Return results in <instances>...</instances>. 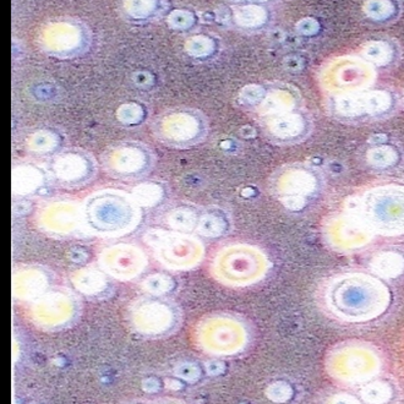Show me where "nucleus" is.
<instances>
[{"instance_id": "nucleus-6", "label": "nucleus", "mask_w": 404, "mask_h": 404, "mask_svg": "<svg viewBox=\"0 0 404 404\" xmlns=\"http://www.w3.org/2000/svg\"><path fill=\"white\" fill-rule=\"evenodd\" d=\"M195 340L206 353L230 357L243 352L248 346L249 331L241 320L234 316L211 315L198 324Z\"/></svg>"}, {"instance_id": "nucleus-3", "label": "nucleus", "mask_w": 404, "mask_h": 404, "mask_svg": "<svg viewBox=\"0 0 404 404\" xmlns=\"http://www.w3.org/2000/svg\"><path fill=\"white\" fill-rule=\"evenodd\" d=\"M349 212L358 216L372 233L404 235V185L381 184L366 189Z\"/></svg>"}, {"instance_id": "nucleus-34", "label": "nucleus", "mask_w": 404, "mask_h": 404, "mask_svg": "<svg viewBox=\"0 0 404 404\" xmlns=\"http://www.w3.org/2000/svg\"><path fill=\"white\" fill-rule=\"evenodd\" d=\"M157 8V0H124V10L134 19H146Z\"/></svg>"}, {"instance_id": "nucleus-5", "label": "nucleus", "mask_w": 404, "mask_h": 404, "mask_svg": "<svg viewBox=\"0 0 404 404\" xmlns=\"http://www.w3.org/2000/svg\"><path fill=\"white\" fill-rule=\"evenodd\" d=\"M382 360L374 346L360 341L337 344L326 357V371L348 385L366 383L381 370Z\"/></svg>"}, {"instance_id": "nucleus-45", "label": "nucleus", "mask_w": 404, "mask_h": 404, "mask_svg": "<svg viewBox=\"0 0 404 404\" xmlns=\"http://www.w3.org/2000/svg\"><path fill=\"white\" fill-rule=\"evenodd\" d=\"M158 404H179V403H177V402H171V403H169V402H165V403H158Z\"/></svg>"}, {"instance_id": "nucleus-36", "label": "nucleus", "mask_w": 404, "mask_h": 404, "mask_svg": "<svg viewBox=\"0 0 404 404\" xmlns=\"http://www.w3.org/2000/svg\"><path fill=\"white\" fill-rule=\"evenodd\" d=\"M167 23L171 29L184 31V29H190L194 25V14L184 9H177L168 15Z\"/></svg>"}, {"instance_id": "nucleus-14", "label": "nucleus", "mask_w": 404, "mask_h": 404, "mask_svg": "<svg viewBox=\"0 0 404 404\" xmlns=\"http://www.w3.org/2000/svg\"><path fill=\"white\" fill-rule=\"evenodd\" d=\"M374 233L352 212L331 217L324 224V238L335 250L343 252L363 249L370 244Z\"/></svg>"}, {"instance_id": "nucleus-29", "label": "nucleus", "mask_w": 404, "mask_h": 404, "mask_svg": "<svg viewBox=\"0 0 404 404\" xmlns=\"http://www.w3.org/2000/svg\"><path fill=\"white\" fill-rule=\"evenodd\" d=\"M58 141H59V137L54 132L40 130L34 132L27 139V147L29 151L36 154H51L57 148Z\"/></svg>"}, {"instance_id": "nucleus-8", "label": "nucleus", "mask_w": 404, "mask_h": 404, "mask_svg": "<svg viewBox=\"0 0 404 404\" xmlns=\"http://www.w3.org/2000/svg\"><path fill=\"white\" fill-rule=\"evenodd\" d=\"M128 319L132 330L146 337L171 333L179 322V311L173 302L158 296L140 298L131 304Z\"/></svg>"}, {"instance_id": "nucleus-21", "label": "nucleus", "mask_w": 404, "mask_h": 404, "mask_svg": "<svg viewBox=\"0 0 404 404\" xmlns=\"http://www.w3.org/2000/svg\"><path fill=\"white\" fill-rule=\"evenodd\" d=\"M108 274L96 268H84L73 276V285L85 296H98L109 287Z\"/></svg>"}, {"instance_id": "nucleus-25", "label": "nucleus", "mask_w": 404, "mask_h": 404, "mask_svg": "<svg viewBox=\"0 0 404 404\" xmlns=\"http://www.w3.org/2000/svg\"><path fill=\"white\" fill-rule=\"evenodd\" d=\"M234 20L245 29H257L268 20V12L255 4L239 6L234 10Z\"/></svg>"}, {"instance_id": "nucleus-9", "label": "nucleus", "mask_w": 404, "mask_h": 404, "mask_svg": "<svg viewBox=\"0 0 404 404\" xmlns=\"http://www.w3.org/2000/svg\"><path fill=\"white\" fill-rule=\"evenodd\" d=\"M154 152L141 143L124 141L114 143L102 156L104 171L110 177L136 180L145 177L154 167Z\"/></svg>"}, {"instance_id": "nucleus-40", "label": "nucleus", "mask_w": 404, "mask_h": 404, "mask_svg": "<svg viewBox=\"0 0 404 404\" xmlns=\"http://www.w3.org/2000/svg\"><path fill=\"white\" fill-rule=\"evenodd\" d=\"M296 29L298 34L302 36H315L320 31V23L313 17H304L296 25Z\"/></svg>"}, {"instance_id": "nucleus-24", "label": "nucleus", "mask_w": 404, "mask_h": 404, "mask_svg": "<svg viewBox=\"0 0 404 404\" xmlns=\"http://www.w3.org/2000/svg\"><path fill=\"white\" fill-rule=\"evenodd\" d=\"M199 212L189 207H178L165 217V223L179 233H191L196 230L199 222Z\"/></svg>"}, {"instance_id": "nucleus-7", "label": "nucleus", "mask_w": 404, "mask_h": 404, "mask_svg": "<svg viewBox=\"0 0 404 404\" xmlns=\"http://www.w3.org/2000/svg\"><path fill=\"white\" fill-rule=\"evenodd\" d=\"M147 243L160 263L173 271H189L196 268L205 251L199 239L179 232L154 230L148 234Z\"/></svg>"}, {"instance_id": "nucleus-1", "label": "nucleus", "mask_w": 404, "mask_h": 404, "mask_svg": "<svg viewBox=\"0 0 404 404\" xmlns=\"http://www.w3.org/2000/svg\"><path fill=\"white\" fill-rule=\"evenodd\" d=\"M391 292L381 279L365 272L336 274L324 289L329 313L350 324L379 319L391 304Z\"/></svg>"}, {"instance_id": "nucleus-37", "label": "nucleus", "mask_w": 404, "mask_h": 404, "mask_svg": "<svg viewBox=\"0 0 404 404\" xmlns=\"http://www.w3.org/2000/svg\"><path fill=\"white\" fill-rule=\"evenodd\" d=\"M268 399L276 403H285L293 396V390L287 382H274L266 390Z\"/></svg>"}, {"instance_id": "nucleus-26", "label": "nucleus", "mask_w": 404, "mask_h": 404, "mask_svg": "<svg viewBox=\"0 0 404 404\" xmlns=\"http://www.w3.org/2000/svg\"><path fill=\"white\" fill-rule=\"evenodd\" d=\"M393 388L386 381L377 380L365 383L360 397L368 404H388L393 397Z\"/></svg>"}, {"instance_id": "nucleus-15", "label": "nucleus", "mask_w": 404, "mask_h": 404, "mask_svg": "<svg viewBox=\"0 0 404 404\" xmlns=\"http://www.w3.org/2000/svg\"><path fill=\"white\" fill-rule=\"evenodd\" d=\"M99 266L106 274L119 281H132L147 266V257L136 245H110L99 254Z\"/></svg>"}, {"instance_id": "nucleus-16", "label": "nucleus", "mask_w": 404, "mask_h": 404, "mask_svg": "<svg viewBox=\"0 0 404 404\" xmlns=\"http://www.w3.org/2000/svg\"><path fill=\"white\" fill-rule=\"evenodd\" d=\"M392 104V96L388 91L349 92L337 95L333 113L344 119H358L388 113Z\"/></svg>"}, {"instance_id": "nucleus-10", "label": "nucleus", "mask_w": 404, "mask_h": 404, "mask_svg": "<svg viewBox=\"0 0 404 404\" xmlns=\"http://www.w3.org/2000/svg\"><path fill=\"white\" fill-rule=\"evenodd\" d=\"M205 120L188 110L173 112L154 123V134L157 140L171 147H190L201 143L206 136Z\"/></svg>"}, {"instance_id": "nucleus-31", "label": "nucleus", "mask_w": 404, "mask_h": 404, "mask_svg": "<svg viewBox=\"0 0 404 404\" xmlns=\"http://www.w3.org/2000/svg\"><path fill=\"white\" fill-rule=\"evenodd\" d=\"M184 48L190 57L206 58L215 51V42L207 36L196 34L187 40Z\"/></svg>"}, {"instance_id": "nucleus-39", "label": "nucleus", "mask_w": 404, "mask_h": 404, "mask_svg": "<svg viewBox=\"0 0 404 404\" xmlns=\"http://www.w3.org/2000/svg\"><path fill=\"white\" fill-rule=\"evenodd\" d=\"M118 117L124 123H137L143 117V109L135 103H126L120 107Z\"/></svg>"}, {"instance_id": "nucleus-17", "label": "nucleus", "mask_w": 404, "mask_h": 404, "mask_svg": "<svg viewBox=\"0 0 404 404\" xmlns=\"http://www.w3.org/2000/svg\"><path fill=\"white\" fill-rule=\"evenodd\" d=\"M38 227L51 235L69 237L84 229L82 205L75 201H51L37 211Z\"/></svg>"}, {"instance_id": "nucleus-44", "label": "nucleus", "mask_w": 404, "mask_h": 404, "mask_svg": "<svg viewBox=\"0 0 404 404\" xmlns=\"http://www.w3.org/2000/svg\"><path fill=\"white\" fill-rule=\"evenodd\" d=\"M229 1H232V3H244V1H260V3H263V1H268V0H229Z\"/></svg>"}, {"instance_id": "nucleus-2", "label": "nucleus", "mask_w": 404, "mask_h": 404, "mask_svg": "<svg viewBox=\"0 0 404 404\" xmlns=\"http://www.w3.org/2000/svg\"><path fill=\"white\" fill-rule=\"evenodd\" d=\"M141 210L132 195L106 189L86 198L82 204L84 230L98 237H121L139 226Z\"/></svg>"}, {"instance_id": "nucleus-23", "label": "nucleus", "mask_w": 404, "mask_h": 404, "mask_svg": "<svg viewBox=\"0 0 404 404\" xmlns=\"http://www.w3.org/2000/svg\"><path fill=\"white\" fill-rule=\"evenodd\" d=\"M259 106V112L266 119L274 115L292 112L296 107V99L288 92L274 91L268 96L265 95Z\"/></svg>"}, {"instance_id": "nucleus-32", "label": "nucleus", "mask_w": 404, "mask_h": 404, "mask_svg": "<svg viewBox=\"0 0 404 404\" xmlns=\"http://www.w3.org/2000/svg\"><path fill=\"white\" fill-rule=\"evenodd\" d=\"M397 151L391 146H379L369 151L366 160L376 168H388L397 162Z\"/></svg>"}, {"instance_id": "nucleus-18", "label": "nucleus", "mask_w": 404, "mask_h": 404, "mask_svg": "<svg viewBox=\"0 0 404 404\" xmlns=\"http://www.w3.org/2000/svg\"><path fill=\"white\" fill-rule=\"evenodd\" d=\"M265 130L276 141L291 143L299 140L307 132V119L302 114L292 110L266 118Z\"/></svg>"}, {"instance_id": "nucleus-20", "label": "nucleus", "mask_w": 404, "mask_h": 404, "mask_svg": "<svg viewBox=\"0 0 404 404\" xmlns=\"http://www.w3.org/2000/svg\"><path fill=\"white\" fill-rule=\"evenodd\" d=\"M49 180L46 169L32 163H20L12 171V190L15 194H36L42 185Z\"/></svg>"}, {"instance_id": "nucleus-12", "label": "nucleus", "mask_w": 404, "mask_h": 404, "mask_svg": "<svg viewBox=\"0 0 404 404\" xmlns=\"http://www.w3.org/2000/svg\"><path fill=\"white\" fill-rule=\"evenodd\" d=\"M319 188L316 174L302 167H287L272 180V190L282 204L291 210H300L307 205Z\"/></svg>"}, {"instance_id": "nucleus-35", "label": "nucleus", "mask_w": 404, "mask_h": 404, "mask_svg": "<svg viewBox=\"0 0 404 404\" xmlns=\"http://www.w3.org/2000/svg\"><path fill=\"white\" fill-rule=\"evenodd\" d=\"M143 289L152 296H160L173 288V282L165 274H152L143 281Z\"/></svg>"}, {"instance_id": "nucleus-43", "label": "nucleus", "mask_w": 404, "mask_h": 404, "mask_svg": "<svg viewBox=\"0 0 404 404\" xmlns=\"http://www.w3.org/2000/svg\"><path fill=\"white\" fill-rule=\"evenodd\" d=\"M150 81H151V75L148 73L140 71V73L135 74V82L139 85H145V84H148Z\"/></svg>"}, {"instance_id": "nucleus-19", "label": "nucleus", "mask_w": 404, "mask_h": 404, "mask_svg": "<svg viewBox=\"0 0 404 404\" xmlns=\"http://www.w3.org/2000/svg\"><path fill=\"white\" fill-rule=\"evenodd\" d=\"M49 276L38 268H26L14 274V293L25 300H36L46 294Z\"/></svg>"}, {"instance_id": "nucleus-33", "label": "nucleus", "mask_w": 404, "mask_h": 404, "mask_svg": "<svg viewBox=\"0 0 404 404\" xmlns=\"http://www.w3.org/2000/svg\"><path fill=\"white\" fill-rule=\"evenodd\" d=\"M364 12L371 20L383 21L394 14V5L391 0H366Z\"/></svg>"}, {"instance_id": "nucleus-38", "label": "nucleus", "mask_w": 404, "mask_h": 404, "mask_svg": "<svg viewBox=\"0 0 404 404\" xmlns=\"http://www.w3.org/2000/svg\"><path fill=\"white\" fill-rule=\"evenodd\" d=\"M265 88L260 85H248L240 91L239 97L244 104H260L265 97Z\"/></svg>"}, {"instance_id": "nucleus-42", "label": "nucleus", "mask_w": 404, "mask_h": 404, "mask_svg": "<svg viewBox=\"0 0 404 404\" xmlns=\"http://www.w3.org/2000/svg\"><path fill=\"white\" fill-rule=\"evenodd\" d=\"M178 375L182 377L184 380H188V381H190V380H195V379L199 376V370H198V368L194 366V365H182V366L179 368V370H178Z\"/></svg>"}, {"instance_id": "nucleus-4", "label": "nucleus", "mask_w": 404, "mask_h": 404, "mask_svg": "<svg viewBox=\"0 0 404 404\" xmlns=\"http://www.w3.org/2000/svg\"><path fill=\"white\" fill-rule=\"evenodd\" d=\"M211 270L213 277L223 285L248 287L266 276L268 259L254 245H228L213 257Z\"/></svg>"}, {"instance_id": "nucleus-22", "label": "nucleus", "mask_w": 404, "mask_h": 404, "mask_svg": "<svg viewBox=\"0 0 404 404\" xmlns=\"http://www.w3.org/2000/svg\"><path fill=\"white\" fill-rule=\"evenodd\" d=\"M370 266L382 278H397L404 272V257L399 251H380L371 259Z\"/></svg>"}, {"instance_id": "nucleus-13", "label": "nucleus", "mask_w": 404, "mask_h": 404, "mask_svg": "<svg viewBox=\"0 0 404 404\" xmlns=\"http://www.w3.org/2000/svg\"><path fill=\"white\" fill-rule=\"evenodd\" d=\"M79 311V302L70 292L51 291L36 299L31 307V319L46 330L68 326Z\"/></svg>"}, {"instance_id": "nucleus-11", "label": "nucleus", "mask_w": 404, "mask_h": 404, "mask_svg": "<svg viewBox=\"0 0 404 404\" xmlns=\"http://www.w3.org/2000/svg\"><path fill=\"white\" fill-rule=\"evenodd\" d=\"M49 180L63 188H79L96 174V162L91 154L71 148L51 157L46 168Z\"/></svg>"}, {"instance_id": "nucleus-27", "label": "nucleus", "mask_w": 404, "mask_h": 404, "mask_svg": "<svg viewBox=\"0 0 404 404\" xmlns=\"http://www.w3.org/2000/svg\"><path fill=\"white\" fill-rule=\"evenodd\" d=\"M227 221L222 213L216 211H206L200 213L196 230L205 237H218L226 233Z\"/></svg>"}, {"instance_id": "nucleus-28", "label": "nucleus", "mask_w": 404, "mask_h": 404, "mask_svg": "<svg viewBox=\"0 0 404 404\" xmlns=\"http://www.w3.org/2000/svg\"><path fill=\"white\" fill-rule=\"evenodd\" d=\"M131 195L140 206H154L163 199L165 189L156 182H143L135 187Z\"/></svg>"}, {"instance_id": "nucleus-30", "label": "nucleus", "mask_w": 404, "mask_h": 404, "mask_svg": "<svg viewBox=\"0 0 404 404\" xmlns=\"http://www.w3.org/2000/svg\"><path fill=\"white\" fill-rule=\"evenodd\" d=\"M363 54L371 63L382 67L388 65L392 60L393 49L386 42L374 40L364 47Z\"/></svg>"}, {"instance_id": "nucleus-41", "label": "nucleus", "mask_w": 404, "mask_h": 404, "mask_svg": "<svg viewBox=\"0 0 404 404\" xmlns=\"http://www.w3.org/2000/svg\"><path fill=\"white\" fill-rule=\"evenodd\" d=\"M324 404H361V402L352 393L337 392L327 397Z\"/></svg>"}]
</instances>
